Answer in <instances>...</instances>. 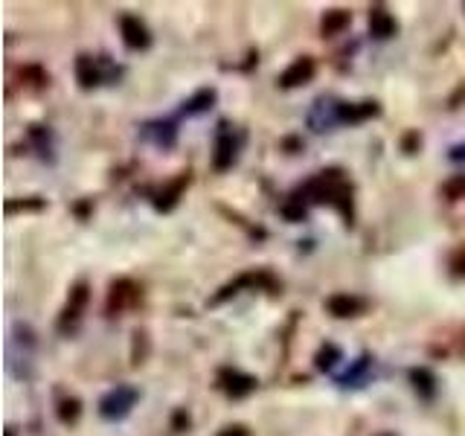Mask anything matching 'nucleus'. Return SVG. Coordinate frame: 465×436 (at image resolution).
Returning <instances> with one entry per match:
<instances>
[{"mask_svg": "<svg viewBox=\"0 0 465 436\" xmlns=\"http://www.w3.org/2000/svg\"><path fill=\"white\" fill-rule=\"evenodd\" d=\"M309 201L314 203H329L338 210L346 222H352V183L346 181V174L341 169H326L317 178H312L302 189Z\"/></svg>", "mask_w": 465, "mask_h": 436, "instance_id": "f257e3e1", "label": "nucleus"}, {"mask_svg": "<svg viewBox=\"0 0 465 436\" xmlns=\"http://www.w3.org/2000/svg\"><path fill=\"white\" fill-rule=\"evenodd\" d=\"M244 145V131H239L230 123H218L215 145H213V166L215 172H227L239 160V152Z\"/></svg>", "mask_w": 465, "mask_h": 436, "instance_id": "f03ea898", "label": "nucleus"}, {"mask_svg": "<svg viewBox=\"0 0 465 436\" xmlns=\"http://www.w3.org/2000/svg\"><path fill=\"white\" fill-rule=\"evenodd\" d=\"M120 67L108 62V55H79L76 58V79L84 91L102 84V82H116L120 79Z\"/></svg>", "mask_w": 465, "mask_h": 436, "instance_id": "7ed1b4c3", "label": "nucleus"}, {"mask_svg": "<svg viewBox=\"0 0 465 436\" xmlns=\"http://www.w3.org/2000/svg\"><path fill=\"white\" fill-rule=\"evenodd\" d=\"M137 399H140V390L137 387L116 384L114 390H108L105 396H102V401H99V416L108 419V421H123L131 413V407L137 404Z\"/></svg>", "mask_w": 465, "mask_h": 436, "instance_id": "20e7f679", "label": "nucleus"}, {"mask_svg": "<svg viewBox=\"0 0 465 436\" xmlns=\"http://www.w3.org/2000/svg\"><path fill=\"white\" fill-rule=\"evenodd\" d=\"M341 105H343V102H338V99L320 96L314 105H312V111H309V125L314 131H331L334 125H343V120H341Z\"/></svg>", "mask_w": 465, "mask_h": 436, "instance_id": "39448f33", "label": "nucleus"}, {"mask_svg": "<svg viewBox=\"0 0 465 436\" xmlns=\"http://www.w3.org/2000/svg\"><path fill=\"white\" fill-rule=\"evenodd\" d=\"M256 378L253 375H247L236 367H224L222 372H218V387H222L230 399H244V396H251V392L256 390Z\"/></svg>", "mask_w": 465, "mask_h": 436, "instance_id": "423d86ee", "label": "nucleus"}, {"mask_svg": "<svg viewBox=\"0 0 465 436\" xmlns=\"http://www.w3.org/2000/svg\"><path fill=\"white\" fill-rule=\"evenodd\" d=\"M276 288V280L268 273V271H251V273H242L239 280H232V282H227L222 291H218V294L213 297V305H218V302H224L227 297H232V294H239L242 288Z\"/></svg>", "mask_w": 465, "mask_h": 436, "instance_id": "0eeeda50", "label": "nucleus"}, {"mask_svg": "<svg viewBox=\"0 0 465 436\" xmlns=\"http://www.w3.org/2000/svg\"><path fill=\"white\" fill-rule=\"evenodd\" d=\"M120 33H123V41H125V47L128 50H149L152 47V33H149V26H145L137 15H123L120 18Z\"/></svg>", "mask_w": 465, "mask_h": 436, "instance_id": "6e6552de", "label": "nucleus"}, {"mask_svg": "<svg viewBox=\"0 0 465 436\" xmlns=\"http://www.w3.org/2000/svg\"><path fill=\"white\" fill-rule=\"evenodd\" d=\"M143 297V291L137 288V282L131 280H116L111 285V294H108V312L111 314H120L125 309H131V305H137Z\"/></svg>", "mask_w": 465, "mask_h": 436, "instance_id": "1a4fd4ad", "label": "nucleus"}, {"mask_svg": "<svg viewBox=\"0 0 465 436\" xmlns=\"http://www.w3.org/2000/svg\"><path fill=\"white\" fill-rule=\"evenodd\" d=\"M314 70H317L314 58L300 55V58H294V62H291V64L280 73V87H300V84H309V82L314 79Z\"/></svg>", "mask_w": 465, "mask_h": 436, "instance_id": "9d476101", "label": "nucleus"}, {"mask_svg": "<svg viewBox=\"0 0 465 436\" xmlns=\"http://www.w3.org/2000/svg\"><path fill=\"white\" fill-rule=\"evenodd\" d=\"M143 140L154 143L157 149H174V143H178V125L172 120H152L143 125Z\"/></svg>", "mask_w": 465, "mask_h": 436, "instance_id": "9b49d317", "label": "nucleus"}, {"mask_svg": "<svg viewBox=\"0 0 465 436\" xmlns=\"http://www.w3.org/2000/svg\"><path fill=\"white\" fill-rule=\"evenodd\" d=\"M84 305H87V285L79 282L76 288L70 291V300H67L64 312H62V320H58V329H62V332H73V329H76Z\"/></svg>", "mask_w": 465, "mask_h": 436, "instance_id": "f8f14e48", "label": "nucleus"}, {"mask_svg": "<svg viewBox=\"0 0 465 436\" xmlns=\"http://www.w3.org/2000/svg\"><path fill=\"white\" fill-rule=\"evenodd\" d=\"M326 309H329V314L331 317H358L363 309H367V302H363L361 297H355V294H331L329 300H326Z\"/></svg>", "mask_w": 465, "mask_h": 436, "instance_id": "ddd939ff", "label": "nucleus"}, {"mask_svg": "<svg viewBox=\"0 0 465 436\" xmlns=\"http://www.w3.org/2000/svg\"><path fill=\"white\" fill-rule=\"evenodd\" d=\"M370 375H372V358L370 355H361L358 361H352V367H349L343 375H338V384L346 390V387H363L370 382Z\"/></svg>", "mask_w": 465, "mask_h": 436, "instance_id": "4468645a", "label": "nucleus"}, {"mask_svg": "<svg viewBox=\"0 0 465 436\" xmlns=\"http://www.w3.org/2000/svg\"><path fill=\"white\" fill-rule=\"evenodd\" d=\"M370 33L378 38V41H387V38H392L399 33V24H396V18L384 9V6H372L370 9Z\"/></svg>", "mask_w": 465, "mask_h": 436, "instance_id": "2eb2a0df", "label": "nucleus"}, {"mask_svg": "<svg viewBox=\"0 0 465 436\" xmlns=\"http://www.w3.org/2000/svg\"><path fill=\"white\" fill-rule=\"evenodd\" d=\"M378 114V105L375 102H343L341 105V120L349 123V125H358L363 120H370V116Z\"/></svg>", "mask_w": 465, "mask_h": 436, "instance_id": "dca6fc26", "label": "nucleus"}, {"mask_svg": "<svg viewBox=\"0 0 465 436\" xmlns=\"http://www.w3.org/2000/svg\"><path fill=\"white\" fill-rule=\"evenodd\" d=\"M189 183V174L183 172L178 181L174 183H169L166 189H160V195H157V201H154V207L160 210V213H169L174 203H178V198H181V193H183V186Z\"/></svg>", "mask_w": 465, "mask_h": 436, "instance_id": "f3484780", "label": "nucleus"}, {"mask_svg": "<svg viewBox=\"0 0 465 436\" xmlns=\"http://www.w3.org/2000/svg\"><path fill=\"white\" fill-rule=\"evenodd\" d=\"M215 99H218L215 87H201L198 94H193V96H189V99L183 102V114H186V116H195V114L210 111Z\"/></svg>", "mask_w": 465, "mask_h": 436, "instance_id": "a211bd4d", "label": "nucleus"}, {"mask_svg": "<svg viewBox=\"0 0 465 436\" xmlns=\"http://www.w3.org/2000/svg\"><path fill=\"white\" fill-rule=\"evenodd\" d=\"M29 140H33V145L38 149V154H41V160H55V154H53V131L50 128H44V125H33L29 128Z\"/></svg>", "mask_w": 465, "mask_h": 436, "instance_id": "6ab92c4d", "label": "nucleus"}, {"mask_svg": "<svg viewBox=\"0 0 465 436\" xmlns=\"http://www.w3.org/2000/svg\"><path fill=\"white\" fill-rule=\"evenodd\" d=\"M411 382H413V390L419 392L421 399H433L436 396V375L428 367L411 370Z\"/></svg>", "mask_w": 465, "mask_h": 436, "instance_id": "aec40b11", "label": "nucleus"}, {"mask_svg": "<svg viewBox=\"0 0 465 436\" xmlns=\"http://www.w3.org/2000/svg\"><path fill=\"white\" fill-rule=\"evenodd\" d=\"M314 361H317V370H320V372H331V370H334V363L343 361V352H341V349L334 346V343H326V346L317 352Z\"/></svg>", "mask_w": 465, "mask_h": 436, "instance_id": "412c9836", "label": "nucleus"}, {"mask_svg": "<svg viewBox=\"0 0 465 436\" xmlns=\"http://www.w3.org/2000/svg\"><path fill=\"white\" fill-rule=\"evenodd\" d=\"M346 26H349V12H341V9L326 12V18H323V35H338V33H343Z\"/></svg>", "mask_w": 465, "mask_h": 436, "instance_id": "4be33fe9", "label": "nucleus"}, {"mask_svg": "<svg viewBox=\"0 0 465 436\" xmlns=\"http://www.w3.org/2000/svg\"><path fill=\"white\" fill-rule=\"evenodd\" d=\"M79 416H82V401L76 396L58 401V419H62L64 425H73V421H79Z\"/></svg>", "mask_w": 465, "mask_h": 436, "instance_id": "5701e85b", "label": "nucleus"}, {"mask_svg": "<svg viewBox=\"0 0 465 436\" xmlns=\"http://www.w3.org/2000/svg\"><path fill=\"white\" fill-rule=\"evenodd\" d=\"M305 213H309V210H305L302 198H297V195L291 198V201H285V203H282V215L288 218V222H302Z\"/></svg>", "mask_w": 465, "mask_h": 436, "instance_id": "b1692460", "label": "nucleus"}, {"mask_svg": "<svg viewBox=\"0 0 465 436\" xmlns=\"http://www.w3.org/2000/svg\"><path fill=\"white\" fill-rule=\"evenodd\" d=\"M442 193L450 198V201H460V198H465V174H454L445 186H442Z\"/></svg>", "mask_w": 465, "mask_h": 436, "instance_id": "393cba45", "label": "nucleus"}, {"mask_svg": "<svg viewBox=\"0 0 465 436\" xmlns=\"http://www.w3.org/2000/svg\"><path fill=\"white\" fill-rule=\"evenodd\" d=\"M218 436H251V431H247L244 425H230V428H224Z\"/></svg>", "mask_w": 465, "mask_h": 436, "instance_id": "a878e982", "label": "nucleus"}, {"mask_svg": "<svg viewBox=\"0 0 465 436\" xmlns=\"http://www.w3.org/2000/svg\"><path fill=\"white\" fill-rule=\"evenodd\" d=\"M448 157H450V160H457V164H460V160H465V143H462V145H454Z\"/></svg>", "mask_w": 465, "mask_h": 436, "instance_id": "bb28decb", "label": "nucleus"}, {"mask_svg": "<svg viewBox=\"0 0 465 436\" xmlns=\"http://www.w3.org/2000/svg\"><path fill=\"white\" fill-rule=\"evenodd\" d=\"M378 436H396V433H378Z\"/></svg>", "mask_w": 465, "mask_h": 436, "instance_id": "cd10ccee", "label": "nucleus"}]
</instances>
